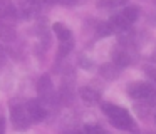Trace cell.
Instances as JSON below:
<instances>
[{"label": "cell", "mask_w": 156, "mask_h": 134, "mask_svg": "<svg viewBox=\"0 0 156 134\" xmlns=\"http://www.w3.org/2000/svg\"><path fill=\"white\" fill-rule=\"evenodd\" d=\"M144 72H146V76H148V77H151L153 80H156V69H153V67H146Z\"/></svg>", "instance_id": "9a60e30c"}, {"label": "cell", "mask_w": 156, "mask_h": 134, "mask_svg": "<svg viewBox=\"0 0 156 134\" xmlns=\"http://www.w3.org/2000/svg\"><path fill=\"white\" fill-rule=\"evenodd\" d=\"M4 131H5V119L0 117V134H4Z\"/></svg>", "instance_id": "ac0fdd59"}, {"label": "cell", "mask_w": 156, "mask_h": 134, "mask_svg": "<svg viewBox=\"0 0 156 134\" xmlns=\"http://www.w3.org/2000/svg\"><path fill=\"white\" fill-rule=\"evenodd\" d=\"M25 107H27V112H29V116H30V121H34V122H41V121H44L45 116H47V112H45V109L42 107V104L35 99H30Z\"/></svg>", "instance_id": "8992f818"}, {"label": "cell", "mask_w": 156, "mask_h": 134, "mask_svg": "<svg viewBox=\"0 0 156 134\" xmlns=\"http://www.w3.org/2000/svg\"><path fill=\"white\" fill-rule=\"evenodd\" d=\"M15 39H17V32H15L14 23L2 22L0 20V40H4V42H14Z\"/></svg>", "instance_id": "52a82bcc"}, {"label": "cell", "mask_w": 156, "mask_h": 134, "mask_svg": "<svg viewBox=\"0 0 156 134\" xmlns=\"http://www.w3.org/2000/svg\"><path fill=\"white\" fill-rule=\"evenodd\" d=\"M119 0H99L98 2V7H112V5H116Z\"/></svg>", "instance_id": "5bb4252c"}, {"label": "cell", "mask_w": 156, "mask_h": 134, "mask_svg": "<svg viewBox=\"0 0 156 134\" xmlns=\"http://www.w3.org/2000/svg\"><path fill=\"white\" fill-rule=\"evenodd\" d=\"M52 2H59V3H62V5H74L77 0H52Z\"/></svg>", "instance_id": "2e32d148"}, {"label": "cell", "mask_w": 156, "mask_h": 134, "mask_svg": "<svg viewBox=\"0 0 156 134\" xmlns=\"http://www.w3.org/2000/svg\"><path fill=\"white\" fill-rule=\"evenodd\" d=\"M86 131H102L101 127H91V126H87L86 127Z\"/></svg>", "instance_id": "d6986e66"}, {"label": "cell", "mask_w": 156, "mask_h": 134, "mask_svg": "<svg viewBox=\"0 0 156 134\" xmlns=\"http://www.w3.org/2000/svg\"><path fill=\"white\" fill-rule=\"evenodd\" d=\"M81 97H82V100L87 102V104H96L99 100L98 90L91 89V87H82V89H81Z\"/></svg>", "instance_id": "30bf717a"}, {"label": "cell", "mask_w": 156, "mask_h": 134, "mask_svg": "<svg viewBox=\"0 0 156 134\" xmlns=\"http://www.w3.org/2000/svg\"><path fill=\"white\" fill-rule=\"evenodd\" d=\"M17 19V9L10 0H0V20L14 23Z\"/></svg>", "instance_id": "5b68a950"}, {"label": "cell", "mask_w": 156, "mask_h": 134, "mask_svg": "<svg viewBox=\"0 0 156 134\" xmlns=\"http://www.w3.org/2000/svg\"><path fill=\"white\" fill-rule=\"evenodd\" d=\"M102 111L118 129H124V131L134 129V121L124 107L114 106V104H102Z\"/></svg>", "instance_id": "6da1fadb"}, {"label": "cell", "mask_w": 156, "mask_h": 134, "mask_svg": "<svg viewBox=\"0 0 156 134\" xmlns=\"http://www.w3.org/2000/svg\"><path fill=\"white\" fill-rule=\"evenodd\" d=\"M10 121L14 124L15 129L22 131L29 127V121H30V116L27 112V107L19 106V104H14L10 107Z\"/></svg>", "instance_id": "277c9868"}, {"label": "cell", "mask_w": 156, "mask_h": 134, "mask_svg": "<svg viewBox=\"0 0 156 134\" xmlns=\"http://www.w3.org/2000/svg\"><path fill=\"white\" fill-rule=\"evenodd\" d=\"M4 62H5V52H4V49L0 47V67L4 65Z\"/></svg>", "instance_id": "e0dca14e"}, {"label": "cell", "mask_w": 156, "mask_h": 134, "mask_svg": "<svg viewBox=\"0 0 156 134\" xmlns=\"http://www.w3.org/2000/svg\"><path fill=\"white\" fill-rule=\"evenodd\" d=\"M128 94L133 99H141V100L156 99V87L146 82H136L128 87Z\"/></svg>", "instance_id": "3957f363"}, {"label": "cell", "mask_w": 156, "mask_h": 134, "mask_svg": "<svg viewBox=\"0 0 156 134\" xmlns=\"http://www.w3.org/2000/svg\"><path fill=\"white\" fill-rule=\"evenodd\" d=\"M138 19V9L136 7H128L122 12L116 13L111 20L108 22V30L109 32H119L124 30L126 27H129L134 20Z\"/></svg>", "instance_id": "7a4b0ae2"}, {"label": "cell", "mask_w": 156, "mask_h": 134, "mask_svg": "<svg viewBox=\"0 0 156 134\" xmlns=\"http://www.w3.org/2000/svg\"><path fill=\"white\" fill-rule=\"evenodd\" d=\"M101 74L106 79L112 80L119 76V65H116V64H104V65L101 67Z\"/></svg>", "instance_id": "8fae6325"}, {"label": "cell", "mask_w": 156, "mask_h": 134, "mask_svg": "<svg viewBox=\"0 0 156 134\" xmlns=\"http://www.w3.org/2000/svg\"><path fill=\"white\" fill-rule=\"evenodd\" d=\"M72 47H74V44H72V39L71 40H64V42H61V47H59V57H66L69 52L72 50Z\"/></svg>", "instance_id": "4fadbf2b"}, {"label": "cell", "mask_w": 156, "mask_h": 134, "mask_svg": "<svg viewBox=\"0 0 156 134\" xmlns=\"http://www.w3.org/2000/svg\"><path fill=\"white\" fill-rule=\"evenodd\" d=\"M112 60H114L116 65L119 67H126L129 64V55L126 52H119V50H116L114 54H112Z\"/></svg>", "instance_id": "7c38bea8"}, {"label": "cell", "mask_w": 156, "mask_h": 134, "mask_svg": "<svg viewBox=\"0 0 156 134\" xmlns=\"http://www.w3.org/2000/svg\"><path fill=\"white\" fill-rule=\"evenodd\" d=\"M52 30H54V34L57 35V39L61 40V42H64V40H71V39H72L71 30H69L67 27L64 25V23H61V22H55L54 25H52Z\"/></svg>", "instance_id": "ba28073f"}, {"label": "cell", "mask_w": 156, "mask_h": 134, "mask_svg": "<svg viewBox=\"0 0 156 134\" xmlns=\"http://www.w3.org/2000/svg\"><path fill=\"white\" fill-rule=\"evenodd\" d=\"M37 92L41 94V96H47V94H51V90H52V80H51V77L45 74V76H42L41 79L37 80Z\"/></svg>", "instance_id": "9c48e42d"}]
</instances>
